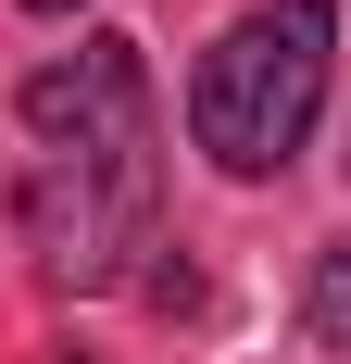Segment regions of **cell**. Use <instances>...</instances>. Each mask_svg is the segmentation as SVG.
Masks as SVG:
<instances>
[{
  "label": "cell",
  "instance_id": "1",
  "mask_svg": "<svg viewBox=\"0 0 351 364\" xmlns=\"http://www.w3.org/2000/svg\"><path fill=\"white\" fill-rule=\"evenodd\" d=\"M326 63H339V13L326 0H264L201 50L188 75V139L226 164V176H276L288 151L314 139L326 113Z\"/></svg>",
  "mask_w": 351,
  "mask_h": 364
},
{
  "label": "cell",
  "instance_id": "2",
  "mask_svg": "<svg viewBox=\"0 0 351 364\" xmlns=\"http://www.w3.org/2000/svg\"><path fill=\"white\" fill-rule=\"evenodd\" d=\"M151 201H163L151 126L38 151V164H26V252H38V277H50V289H113L126 252L151 239Z\"/></svg>",
  "mask_w": 351,
  "mask_h": 364
},
{
  "label": "cell",
  "instance_id": "3",
  "mask_svg": "<svg viewBox=\"0 0 351 364\" xmlns=\"http://www.w3.org/2000/svg\"><path fill=\"white\" fill-rule=\"evenodd\" d=\"M26 126H38V151L151 126V113H139V38H75V63H38L26 75Z\"/></svg>",
  "mask_w": 351,
  "mask_h": 364
},
{
  "label": "cell",
  "instance_id": "4",
  "mask_svg": "<svg viewBox=\"0 0 351 364\" xmlns=\"http://www.w3.org/2000/svg\"><path fill=\"white\" fill-rule=\"evenodd\" d=\"M301 327H314L326 352H351V239H326V264H314V289H301Z\"/></svg>",
  "mask_w": 351,
  "mask_h": 364
},
{
  "label": "cell",
  "instance_id": "5",
  "mask_svg": "<svg viewBox=\"0 0 351 364\" xmlns=\"http://www.w3.org/2000/svg\"><path fill=\"white\" fill-rule=\"evenodd\" d=\"M26 13H88V0H26Z\"/></svg>",
  "mask_w": 351,
  "mask_h": 364
}]
</instances>
